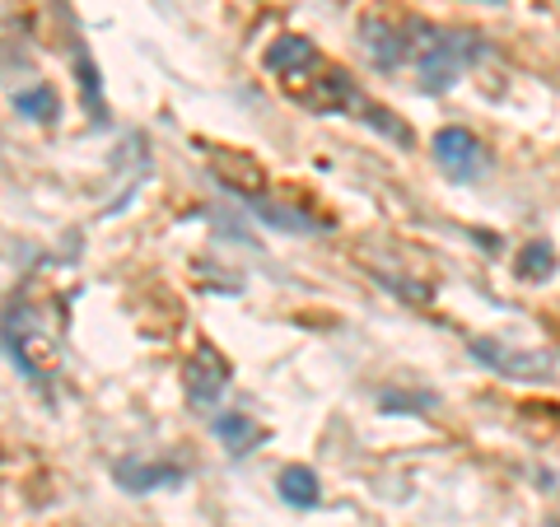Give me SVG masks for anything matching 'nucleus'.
Wrapping results in <instances>:
<instances>
[{"instance_id":"3","label":"nucleus","mask_w":560,"mask_h":527,"mask_svg":"<svg viewBox=\"0 0 560 527\" xmlns=\"http://www.w3.org/2000/svg\"><path fill=\"white\" fill-rule=\"evenodd\" d=\"M471 355H477L486 368H495L504 378H518V383H551L560 374V360L551 350H518V346H500L490 337L471 341Z\"/></svg>"},{"instance_id":"4","label":"nucleus","mask_w":560,"mask_h":527,"mask_svg":"<svg viewBox=\"0 0 560 527\" xmlns=\"http://www.w3.org/2000/svg\"><path fill=\"white\" fill-rule=\"evenodd\" d=\"M430 154H434V164H440L444 178H453V183H477V178H486V168H490L486 145L467 127H444L440 136H434Z\"/></svg>"},{"instance_id":"5","label":"nucleus","mask_w":560,"mask_h":527,"mask_svg":"<svg viewBox=\"0 0 560 527\" xmlns=\"http://www.w3.org/2000/svg\"><path fill=\"white\" fill-rule=\"evenodd\" d=\"M183 388H187L191 407H201V411L215 407L224 388H230V360H224L215 346H197L183 364Z\"/></svg>"},{"instance_id":"1","label":"nucleus","mask_w":560,"mask_h":527,"mask_svg":"<svg viewBox=\"0 0 560 527\" xmlns=\"http://www.w3.org/2000/svg\"><path fill=\"white\" fill-rule=\"evenodd\" d=\"M364 51L378 70H411L420 94H448L481 57V38L425 20H364Z\"/></svg>"},{"instance_id":"9","label":"nucleus","mask_w":560,"mask_h":527,"mask_svg":"<svg viewBox=\"0 0 560 527\" xmlns=\"http://www.w3.org/2000/svg\"><path fill=\"white\" fill-rule=\"evenodd\" d=\"M276 490H280V500L294 504V508H313L323 500V481H318V471L313 467H280V477H276Z\"/></svg>"},{"instance_id":"11","label":"nucleus","mask_w":560,"mask_h":527,"mask_svg":"<svg viewBox=\"0 0 560 527\" xmlns=\"http://www.w3.org/2000/svg\"><path fill=\"white\" fill-rule=\"evenodd\" d=\"M10 103H14V113L33 117V121H57V113H61L57 90H51V84H28V90H20Z\"/></svg>"},{"instance_id":"6","label":"nucleus","mask_w":560,"mask_h":527,"mask_svg":"<svg viewBox=\"0 0 560 527\" xmlns=\"http://www.w3.org/2000/svg\"><path fill=\"white\" fill-rule=\"evenodd\" d=\"M261 61H267L271 75L285 84V94H294V90H300V84H304L327 57H323V51L313 47L308 38H300V33H280V38L267 47V57H261Z\"/></svg>"},{"instance_id":"7","label":"nucleus","mask_w":560,"mask_h":527,"mask_svg":"<svg viewBox=\"0 0 560 527\" xmlns=\"http://www.w3.org/2000/svg\"><path fill=\"white\" fill-rule=\"evenodd\" d=\"M113 477L121 490H131V495H150V490H164V485H178L187 471L173 467V462H145V458H131V462H117Z\"/></svg>"},{"instance_id":"10","label":"nucleus","mask_w":560,"mask_h":527,"mask_svg":"<svg viewBox=\"0 0 560 527\" xmlns=\"http://www.w3.org/2000/svg\"><path fill=\"white\" fill-rule=\"evenodd\" d=\"M514 276L528 280V285H541V280H551V276H556V248H551V243H541V238L523 243L518 257H514Z\"/></svg>"},{"instance_id":"8","label":"nucleus","mask_w":560,"mask_h":527,"mask_svg":"<svg viewBox=\"0 0 560 527\" xmlns=\"http://www.w3.org/2000/svg\"><path fill=\"white\" fill-rule=\"evenodd\" d=\"M210 430H215V438L230 453H248V448H257L261 438H267V430L257 425L253 415H243V411H224V415H215L210 420Z\"/></svg>"},{"instance_id":"2","label":"nucleus","mask_w":560,"mask_h":527,"mask_svg":"<svg viewBox=\"0 0 560 527\" xmlns=\"http://www.w3.org/2000/svg\"><path fill=\"white\" fill-rule=\"evenodd\" d=\"M5 350L33 383H47L51 368H57V346H51V337L38 327V318H33L20 298H14L10 313H5Z\"/></svg>"}]
</instances>
